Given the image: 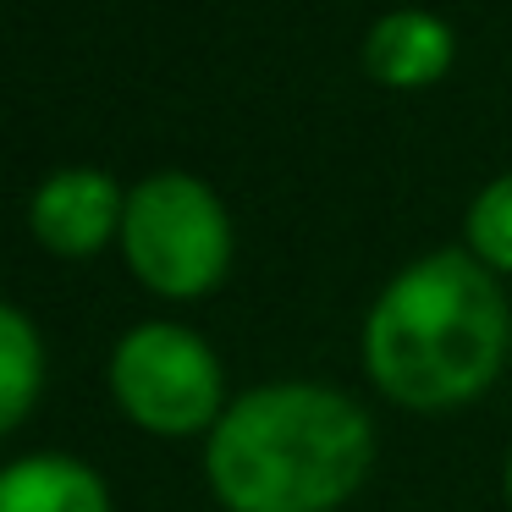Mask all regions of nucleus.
I'll list each match as a JSON object with an SVG mask.
<instances>
[{
    "instance_id": "obj_1",
    "label": "nucleus",
    "mask_w": 512,
    "mask_h": 512,
    "mask_svg": "<svg viewBox=\"0 0 512 512\" xmlns=\"http://www.w3.org/2000/svg\"><path fill=\"white\" fill-rule=\"evenodd\" d=\"M512 342V314L501 287L474 254H441L408 265L364 331V358L375 386L413 413H441L479 397L501 375Z\"/></svg>"
},
{
    "instance_id": "obj_2",
    "label": "nucleus",
    "mask_w": 512,
    "mask_h": 512,
    "mask_svg": "<svg viewBox=\"0 0 512 512\" xmlns=\"http://www.w3.org/2000/svg\"><path fill=\"white\" fill-rule=\"evenodd\" d=\"M375 457L364 408L331 386H265L210 430L215 496L232 512H331L358 490Z\"/></svg>"
},
{
    "instance_id": "obj_3",
    "label": "nucleus",
    "mask_w": 512,
    "mask_h": 512,
    "mask_svg": "<svg viewBox=\"0 0 512 512\" xmlns=\"http://www.w3.org/2000/svg\"><path fill=\"white\" fill-rule=\"evenodd\" d=\"M122 248L138 281H149L166 298H199L226 276L232 259V226L226 210L199 177H149L127 193Z\"/></svg>"
},
{
    "instance_id": "obj_4",
    "label": "nucleus",
    "mask_w": 512,
    "mask_h": 512,
    "mask_svg": "<svg viewBox=\"0 0 512 512\" xmlns=\"http://www.w3.org/2000/svg\"><path fill=\"white\" fill-rule=\"evenodd\" d=\"M116 402L133 424L155 435H193L221 424V364L182 325H138L111 358Z\"/></svg>"
},
{
    "instance_id": "obj_5",
    "label": "nucleus",
    "mask_w": 512,
    "mask_h": 512,
    "mask_svg": "<svg viewBox=\"0 0 512 512\" xmlns=\"http://www.w3.org/2000/svg\"><path fill=\"white\" fill-rule=\"evenodd\" d=\"M34 237L50 254H94L105 248L127 221V199L105 171H56L50 182H39L34 204H28Z\"/></svg>"
},
{
    "instance_id": "obj_6",
    "label": "nucleus",
    "mask_w": 512,
    "mask_h": 512,
    "mask_svg": "<svg viewBox=\"0 0 512 512\" xmlns=\"http://www.w3.org/2000/svg\"><path fill=\"white\" fill-rule=\"evenodd\" d=\"M364 67H369V78L391 83V89H424V83H435L452 67V28L441 17L419 12V6L391 12L369 28Z\"/></svg>"
},
{
    "instance_id": "obj_7",
    "label": "nucleus",
    "mask_w": 512,
    "mask_h": 512,
    "mask_svg": "<svg viewBox=\"0 0 512 512\" xmlns=\"http://www.w3.org/2000/svg\"><path fill=\"white\" fill-rule=\"evenodd\" d=\"M0 512H111L94 468L39 452L0 474Z\"/></svg>"
},
{
    "instance_id": "obj_8",
    "label": "nucleus",
    "mask_w": 512,
    "mask_h": 512,
    "mask_svg": "<svg viewBox=\"0 0 512 512\" xmlns=\"http://www.w3.org/2000/svg\"><path fill=\"white\" fill-rule=\"evenodd\" d=\"M39 391V336L23 309H0V430H17Z\"/></svg>"
},
{
    "instance_id": "obj_9",
    "label": "nucleus",
    "mask_w": 512,
    "mask_h": 512,
    "mask_svg": "<svg viewBox=\"0 0 512 512\" xmlns=\"http://www.w3.org/2000/svg\"><path fill=\"white\" fill-rule=\"evenodd\" d=\"M468 248L485 265L512 270V177L490 182L474 199V210H468Z\"/></svg>"
},
{
    "instance_id": "obj_10",
    "label": "nucleus",
    "mask_w": 512,
    "mask_h": 512,
    "mask_svg": "<svg viewBox=\"0 0 512 512\" xmlns=\"http://www.w3.org/2000/svg\"><path fill=\"white\" fill-rule=\"evenodd\" d=\"M507 496H512V463H507Z\"/></svg>"
}]
</instances>
